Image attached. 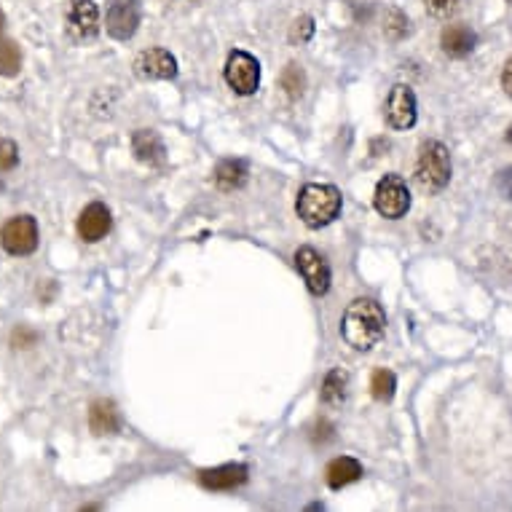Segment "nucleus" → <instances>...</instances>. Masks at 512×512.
<instances>
[{
	"instance_id": "obj_24",
	"label": "nucleus",
	"mask_w": 512,
	"mask_h": 512,
	"mask_svg": "<svg viewBox=\"0 0 512 512\" xmlns=\"http://www.w3.org/2000/svg\"><path fill=\"white\" fill-rule=\"evenodd\" d=\"M424 6H427V11L432 17L448 19L462 9V0H424Z\"/></svg>"
},
{
	"instance_id": "obj_16",
	"label": "nucleus",
	"mask_w": 512,
	"mask_h": 512,
	"mask_svg": "<svg viewBox=\"0 0 512 512\" xmlns=\"http://www.w3.org/2000/svg\"><path fill=\"white\" fill-rule=\"evenodd\" d=\"M362 478V464L352 456H338L333 462L328 464V470H325V480H328V486L333 491H341V488L352 486L357 480Z\"/></svg>"
},
{
	"instance_id": "obj_1",
	"label": "nucleus",
	"mask_w": 512,
	"mask_h": 512,
	"mask_svg": "<svg viewBox=\"0 0 512 512\" xmlns=\"http://www.w3.org/2000/svg\"><path fill=\"white\" fill-rule=\"evenodd\" d=\"M387 330V314L373 298H357L346 306L341 319V336L357 352H368Z\"/></svg>"
},
{
	"instance_id": "obj_22",
	"label": "nucleus",
	"mask_w": 512,
	"mask_h": 512,
	"mask_svg": "<svg viewBox=\"0 0 512 512\" xmlns=\"http://www.w3.org/2000/svg\"><path fill=\"white\" fill-rule=\"evenodd\" d=\"M282 89H285L290 100H298L303 94V89H306V76H303V70L298 68L295 62H290V65L282 70Z\"/></svg>"
},
{
	"instance_id": "obj_5",
	"label": "nucleus",
	"mask_w": 512,
	"mask_h": 512,
	"mask_svg": "<svg viewBox=\"0 0 512 512\" xmlns=\"http://www.w3.org/2000/svg\"><path fill=\"white\" fill-rule=\"evenodd\" d=\"M0 244L9 255L25 258L38 250V220L33 215H17L0 228Z\"/></svg>"
},
{
	"instance_id": "obj_31",
	"label": "nucleus",
	"mask_w": 512,
	"mask_h": 512,
	"mask_svg": "<svg viewBox=\"0 0 512 512\" xmlns=\"http://www.w3.org/2000/svg\"><path fill=\"white\" fill-rule=\"evenodd\" d=\"M510 3H512V0H510Z\"/></svg>"
},
{
	"instance_id": "obj_27",
	"label": "nucleus",
	"mask_w": 512,
	"mask_h": 512,
	"mask_svg": "<svg viewBox=\"0 0 512 512\" xmlns=\"http://www.w3.org/2000/svg\"><path fill=\"white\" fill-rule=\"evenodd\" d=\"M496 191H499L507 202H512V167L499 172V177H496Z\"/></svg>"
},
{
	"instance_id": "obj_20",
	"label": "nucleus",
	"mask_w": 512,
	"mask_h": 512,
	"mask_svg": "<svg viewBox=\"0 0 512 512\" xmlns=\"http://www.w3.org/2000/svg\"><path fill=\"white\" fill-rule=\"evenodd\" d=\"M395 389L397 378L392 370L378 368L376 373L370 376V395H373V400H378V403H389V400L395 397Z\"/></svg>"
},
{
	"instance_id": "obj_3",
	"label": "nucleus",
	"mask_w": 512,
	"mask_h": 512,
	"mask_svg": "<svg viewBox=\"0 0 512 512\" xmlns=\"http://www.w3.org/2000/svg\"><path fill=\"white\" fill-rule=\"evenodd\" d=\"M416 183L427 194H440L451 183V153L443 143L437 140L421 143L416 159Z\"/></svg>"
},
{
	"instance_id": "obj_18",
	"label": "nucleus",
	"mask_w": 512,
	"mask_h": 512,
	"mask_svg": "<svg viewBox=\"0 0 512 512\" xmlns=\"http://www.w3.org/2000/svg\"><path fill=\"white\" fill-rule=\"evenodd\" d=\"M247 175H250V169L242 159H226L220 161L218 169H215V185L220 191L231 194V191H239L247 185Z\"/></svg>"
},
{
	"instance_id": "obj_2",
	"label": "nucleus",
	"mask_w": 512,
	"mask_h": 512,
	"mask_svg": "<svg viewBox=\"0 0 512 512\" xmlns=\"http://www.w3.org/2000/svg\"><path fill=\"white\" fill-rule=\"evenodd\" d=\"M341 191L336 185L309 183L303 185L298 202H295V212L298 218L309 228H325L341 215Z\"/></svg>"
},
{
	"instance_id": "obj_17",
	"label": "nucleus",
	"mask_w": 512,
	"mask_h": 512,
	"mask_svg": "<svg viewBox=\"0 0 512 512\" xmlns=\"http://www.w3.org/2000/svg\"><path fill=\"white\" fill-rule=\"evenodd\" d=\"M89 429L94 435H116L121 429V416H118L116 405L110 400H97L89 408Z\"/></svg>"
},
{
	"instance_id": "obj_7",
	"label": "nucleus",
	"mask_w": 512,
	"mask_h": 512,
	"mask_svg": "<svg viewBox=\"0 0 512 512\" xmlns=\"http://www.w3.org/2000/svg\"><path fill=\"white\" fill-rule=\"evenodd\" d=\"M295 269L301 271L311 295H325L330 290V266L314 247H301L295 252Z\"/></svg>"
},
{
	"instance_id": "obj_13",
	"label": "nucleus",
	"mask_w": 512,
	"mask_h": 512,
	"mask_svg": "<svg viewBox=\"0 0 512 512\" xmlns=\"http://www.w3.org/2000/svg\"><path fill=\"white\" fill-rule=\"evenodd\" d=\"M247 478H250V470L244 464H220V467L199 472V483L207 491H234L244 486Z\"/></svg>"
},
{
	"instance_id": "obj_8",
	"label": "nucleus",
	"mask_w": 512,
	"mask_h": 512,
	"mask_svg": "<svg viewBox=\"0 0 512 512\" xmlns=\"http://www.w3.org/2000/svg\"><path fill=\"white\" fill-rule=\"evenodd\" d=\"M140 27V0H110L105 30L116 41H129Z\"/></svg>"
},
{
	"instance_id": "obj_11",
	"label": "nucleus",
	"mask_w": 512,
	"mask_h": 512,
	"mask_svg": "<svg viewBox=\"0 0 512 512\" xmlns=\"http://www.w3.org/2000/svg\"><path fill=\"white\" fill-rule=\"evenodd\" d=\"M135 76L143 81H172L177 76V59L167 49H148L135 59Z\"/></svg>"
},
{
	"instance_id": "obj_19",
	"label": "nucleus",
	"mask_w": 512,
	"mask_h": 512,
	"mask_svg": "<svg viewBox=\"0 0 512 512\" xmlns=\"http://www.w3.org/2000/svg\"><path fill=\"white\" fill-rule=\"evenodd\" d=\"M346 389H349V373L344 368H333L322 381L319 397L325 405H341L346 400Z\"/></svg>"
},
{
	"instance_id": "obj_30",
	"label": "nucleus",
	"mask_w": 512,
	"mask_h": 512,
	"mask_svg": "<svg viewBox=\"0 0 512 512\" xmlns=\"http://www.w3.org/2000/svg\"><path fill=\"white\" fill-rule=\"evenodd\" d=\"M0 38H3V14H0Z\"/></svg>"
},
{
	"instance_id": "obj_10",
	"label": "nucleus",
	"mask_w": 512,
	"mask_h": 512,
	"mask_svg": "<svg viewBox=\"0 0 512 512\" xmlns=\"http://www.w3.org/2000/svg\"><path fill=\"white\" fill-rule=\"evenodd\" d=\"M100 30V9L94 0H70L68 33L73 41H89Z\"/></svg>"
},
{
	"instance_id": "obj_21",
	"label": "nucleus",
	"mask_w": 512,
	"mask_h": 512,
	"mask_svg": "<svg viewBox=\"0 0 512 512\" xmlns=\"http://www.w3.org/2000/svg\"><path fill=\"white\" fill-rule=\"evenodd\" d=\"M22 70V51L11 38H0V76L14 78Z\"/></svg>"
},
{
	"instance_id": "obj_9",
	"label": "nucleus",
	"mask_w": 512,
	"mask_h": 512,
	"mask_svg": "<svg viewBox=\"0 0 512 512\" xmlns=\"http://www.w3.org/2000/svg\"><path fill=\"white\" fill-rule=\"evenodd\" d=\"M387 124L397 132L416 124V94L408 84H395L387 100Z\"/></svg>"
},
{
	"instance_id": "obj_15",
	"label": "nucleus",
	"mask_w": 512,
	"mask_h": 512,
	"mask_svg": "<svg viewBox=\"0 0 512 512\" xmlns=\"http://www.w3.org/2000/svg\"><path fill=\"white\" fill-rule=\"evenodd\" d=\"M132 151H135L137 161H143L148 167H164V161H167L164 140L153 129H137L132 135Z\"/></svg>"
},
{
	"instance_id": "obj_6",
	"label": "nucleus",
	"mask_w": 512,
	"mask_h": 512,
	"mask_svg": "<svg viewBox=\"0 0 512 512\" xmlns=\"http://www.w3.org/2000/svg\"><path fill=\"white\" fill-rule=\"evenodd\" d=\"M226 84L239 97H250L261 86V62L247 51H231L226 62Z\"/></svg>"
},
{
	"instance_id": "obj_26",
	"label": "nucleus",
	"mask_w": 512,
	"mask_h": 512,
	"mask_svg": "<svg viewBox=\"0 0 512 512\" xmlns=\"http://www.w3.org/2000/svg\"><path fill=\"white\" fill-rule=\"evenodd\" d=\"M19 164V148L14 140H0V169L9 172Z\"/></svg>"
},
{
	"instance_id": "obj_29",
	"label": "nucleus",
	"mask_w": 512,
	"mask_h": 512,
	"mask_svg": "<svg viewBox=\"0 0 512 512\" xmlns=\"http://www.w3.org/2000/svg\"><path fill=\"white\" fill-rule=\"evenodd\" d=\"M504 140H507V143L512 145V124H510V129H507V135H504Z\"/></svg>"
},
{
	"instance_id": "obj_23",
	"label": "nucleus",
	"mask_w": 512,
	"mask_h": 512,
	"mask_svg": "<svg viewBox=\"0 0 512 512\" xmlns=\"http://www.w3.org/2000/svg\"><path fill=\"white\" fill-rule=\"evenodd\" d=\"M384 35L389 41H403L408 35V17L400 9H389L384 17Z\"/></svg>"
},
{
	"instance_id": "obj_28",
	"label": "nucleus",
	"mask_w": 512,
	"mask_h": 512,
	"mask_svg": "<svg viewBox=\"0 0 512 512\" xmlns=\"http://www.w3.org/2000/svg\"><path fill=\"white\" fill-rule=\"evenodd\" d=\"M502 89L507 97H512V57L507 59V65L502 70Z\"/></svg>"
},
{
	"instance_id": "obj_25",
	"label": "nucleus",
	"mask_w": 512,
	"mask_h": 512,
	"mask_svg": "<svg viewBox=\"0 0 512 512\" xmlns=\"http://www.w3.org/2000/svg\"><path fill=\"white\" fill-rule=\"evenodd\" d=\"M314 35V19L311 17H298L290 27V43H306Z\"/></svg>"
},
{
	"instance_id": "obj_12",
	"label": "nucleus",
	"mask_w": 512,
	"mask_h": 512,
	"mask_svg": "<svg viewBox=\"0 0 512 512\" xmlns=\"http://www.w3.org/2000/svg\"><path fill=\"white\" fill-rule=\"evenodd\" d=\"M110 226H113V218H110V210L102 202L86 204L84 210H81V215H78V223H76L78 236L89 244L105 239Z\"/></svg>"
},
{
	"instance_id": "obj_14",
	"label": "nucleus",
	"mask_w": 512,
	"mask_h": 512,
	"mask_svg": "<svg viewBox=\"0 0 512 512\" xmlns=\"http://www.w3.org/2000/svg\"><path fill=\"white\" fill-rule=\"evenodd\" d=\"M440 46H443L445 57H470L472 51H475V46H478V33L467 25H448L443 33H440Z\"/></svg>"
},
{
	"instance_id": "obj_4",
	"label": "nucleus",
	"mask_w": 512,
	"mask_h": 512,
	"mask_svg": "<svg viewBox=\"0 0 512 512\" xmlns=\"http://www.w3.org/2000/svg\"><path fill=\"white\" fill-rule=\"evenodd\" d=\"M373 207L381 218L400 220L411 210V191L400 175H384L378 180L376 194H373Z\"/></svg>"
}]
</instances>
